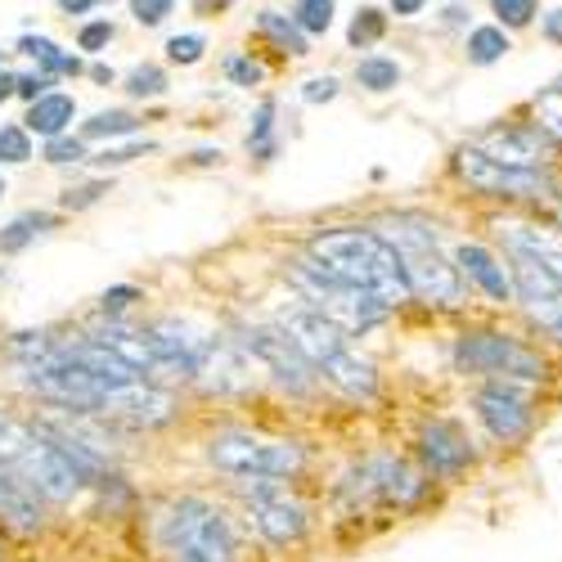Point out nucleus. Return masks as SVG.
<instances>
[{"label": "nucleus", "instance_id": "nucleus-1", "mask_svg": "<svg viewBox=\"0 0 562 562\" xmlns=\"http://www.w3.org/2000/svg\"><path fill=\"white\" fill-rule=\"evenodd\" d=\"M10 360L19 364V383L45 401L64 405L68 414H109L139 428L171 424V396L145 379H104L100 369L81 364L50 334H19L10 342Z\"/></svg>", "mask_w": 562, "mask_h": 562}, {"label": "nucleus", "instance_id": "nucleus-2", "mask_svg": "<svg viewBox=\"0 0 562 562\" xmlns=\"http://www.w3.org/2000/svg\"><path fill=\"white\" fill-rule=\"evenodd\" d=\"M306 257H315L324 270H334L338 279L356 289H369L373 297H383L392 311L414 302L409 284H405V261L401 252L383 239L373 225H334L311 234Z\"/></svg>", "mask_w": 562, "mask_h": 562}, {"label": "nucleus", "instance_id": "nucleus-3", "mask_svg": "<svg viewBox=\"0 0 562 562\" xmlns=\"http://www.w3.org/2000/svg\"><path fill=\"white\" fill-rule=\"evenodd\" d=\"M454 373L473 383H518L531 392H544L553 383V356L544 342L499 329V324H468L450 342Z\"/></svg>", "mask_w": 562, "mask_h": 562}, {"label": "nucleus", "instance_id": "nucleus-4", "mask_svg": "<svg viewBox=\"0 0 562 562\" xmlns=\"http://www.w3.org/2000/svg\"><path fill=\"white\" fill-rule=\"evenodd\" d=\"M279 329L293 338V347L319 369V379H329L342 396L351 401H373L379 396V369H373L356 347L351 334L338 329L334 319H324L315 306H289L279 315Z\"/></svg>", "mask_w": 562, "mask_h": 562}, {"label": "nucleus", "instance_id": "nucleus-5", "mask_svg": "<svg viewBox=\"0 0 562 562\" xmlns=\"http://www.w3.org/2000/svg\"><path fill=\"white\" fill-rule=\"evenodd\" d=\"M454 176L468 184L473 194L518 207V212H544L562 194V167H518V162H499L486 149H477L473 139L454 149Z\"/></svg>", "mask_w": 562, "mask_h": 562}, {"label": "nucleus", "instance_id": "nucleus-6", "mask_svg": "<svg viewBox=\"0 0 562 562\" xmlns=\"http://www.w3.org/2000/svg\"><path fill=\"white\" fill-rule=\"evenodd\" d=\"M0 463L50 504H68L81 491L77 468L55 446V437L45 428L23 424V418H14L10 409H0Z\"/></svg>", "mask_w": 562, "mask_h": 562}, {"label": "nucleus", "instance_id": "nucleus-7", "mask_svg": "<svg viewBox=\"0 0 562 562\" xmlns=\"http://www.w3.org/2000/svg\"><path fill=\"white\" fill-rule=\"evenodd\" d=\"M289 284L297 289V297L306 306H315L324 319H334L338 329H347L351 338H364L373 329H383L392 306L383 297H373L369 289H356L347 279H338L334 270H324L315 257H297L289 261Z\"/></svg>", "mask_w": 562, "mask_h": 562}, {"label": "nucleus", "instance_id": "nucleus-8", "mask_svg": "<svg viewBox=\"0 0 562 562\" xmlns=\"http://www.w3.org/2000/svg\"><path fill=\"white\" fill-rule=\"evenodd\" d=\"M158 544L171 562H234V531L207 499H171L158 513Z\"/></svg>", "mask_w": 562, "mask_h": 562}, {"label": "nucleus", "instance_id": "nucleus-9", "mask_svg": "<svg viewBox=\"0 0 562 562\" xmlns=\"http://www.w3.org/2000/svg\"><path fill=\"white\" fill-rule=\"evenodd\" d=\"M342 495L356 508H396L414 513L432 495V477L424 473V463H409L401 454H369L360 459L351 473L342 477Z\"/></svg>", "mask_w": 562, "mask_h": 562}, {"label": "nucleus", "instance_id": "nucleus-10", "mask_svg": "<svg viewBox=\"0 0 562 562\" xmlns=\"http://www.w3.org/2000/svg\"><path fill=\"white\" fill-rule=\"evenodd\" d=\"M540 392L518 383H477L473 387V418L499 450H522L531 446L540 428Z\"/></svg>", "mask_w": 562, "mask_h": 562}, {"label": "nucleus", "instance_id": "nucleus-11", "mask_svg": "<svg viewBox=\"0 0 562 562\" xmlns=\"http://www.w3.org/2000/svg\"><path fill=\"white\" fill-rule=\"evenodd\" d=\"M207 459L229 477H293L302 473L306 450L297 441H270L252 432H216Z\"/></svg>", "mask_w": 562, "mask_h": 562}, {"label": "nucleus", "instance_id": "nucleus-12", "mask_svg": "<svg viewBox=\"0 0 562 562\" xmlns=\"http://www.w3.org/2000/svg\"><path fill=\"white\" fill-rule=\"evenodd\" d=\"M513 261V289H518V311L527 319V329L549 347L562 351V279L540 270L536 261Z\"/></svg>", "mask_w": 562, "mask_h": 562}, {"label": "nucleus", "instance_id": "nucleus-13", "mask_svg": "<svg viewBox=\"0 0 562 562\" xmlns=\"http://www.w3.org/2000/svg\"><path fill=\"white\" fill-rule=\"evenodd\" d=\"M473 145L486 149L499 162H518V167H562V145L527 113V117H508L473 135Z\"/></svg>", "mask_w": 562, "mask_h": 562}, {"label": "nucleus", "instance_id": "nucleus-14", "mask_svg": "<svg viewBox=\"0 0 562 562\" xmlns=\"http://www.w3.org/2000/svg\"><path fill=\"white\" fill-rule=\"evenodd\" d=\"M414 446H418V463H424V473L432 482H463L477 463V446L459 418H424Z\"/></svg>", "mask_w": 562, "mask_h": 562}, {"label": "nucleus", "instance_id": "nucleus-15", "mask_svg": "<svg viewBox=\"0 0 562 562\" xmlns=\"http://www.w3.org/2000/svg\"><path fill=\"white\" fill-rule=\"evenodd\" d=\"M234 342H239L248 356H257L289 392L311 396L319 387V369L293 347V338L279 329V324H248V329H239V338H234Z\"/></svg>", "mask_w": 562, "mask_h": 562}, {"label": "nucleus", "instance_id": "nucleus-16", "mask_svg": "<svg viewBox=\"0 0 562 562\" xmlns=\"http://www.w3.org/2000/svg\"><path fill=\"white\" fill-rule=\"evenodd\" d=\"M495 239L504 257H518V261H536L540 270L562 279V225L549 221L544 212H508L495 221Z\"/></svg>", "mask_w": 562, "mask_h": 562}, {"label": "nucleus", "instance_id": "nucleus-17", "mask_svg": "<svg viewBox=\"0 0 562 562\" xmlns=\"http://www.w3.org/2000/svg\"><path fill=\"white\" fill-rule=\"evenodd\" d=\"M401 261H405V284L414 302H424L432 311L468 306V279L459 274L454 257H446L441 248H418V252H405Z\"/></svg>", "mask_w": 562, "mask_h": 562}, {"label": "nucleus", "instance_id": "nucleus-18", "mask_svg": "<svg viewBox=\"0 0 562 562\" xmlns=\"http://www.w3.org/2000/svg\"><path fill=\"white\" fill-rule=\"evenodd\" d=\"M244 504L270 544H297L306 536V508L279 477H244Z\"/></svg>", "mask_w": 562, "mask_h": 562}, {"label": "nucleus", "instance_id": "nucleus-19", "mask_svg": "<svg viewBox=\"0 0 562 562\" xmlns=\"http://www.w3.org/2000/svg\"><path fill=\"white\" fill-rule=\"evenodd\" d=\"M454 266L468 279V293H477L482 302H491L499 311L518 306V289H513V261L499 248L477 244V239H463L454 248Z\"/></svg>", "mask_w": 562, "mask_h": 562}, {"label": "nucleus", "instance_id": "nucleus-20", "mask_svg": "<svg viewBox=\"0 0 562 562\" xmlns=\"http://www.w3.org/2000/svg\"><path fill=\"white\" fill-rule=\"evenodd\" d=\"M194 379L207 392H244L252 383L248 351L234 338H203L199 342V360H194Z\"/></svg>", "mask_w": 562, "mask_h": 562}, {"label": "nucleus", "instance_id": "nucleus-21", "mask_svg": "<svg viewBox=\"0 0 562 562\" xmlns=\"http://www.w3.org/2000/svg\"><path fill=\"white\" fill-rule=\"evenodd\" d=\"M373 229H379L401 257L418 252V248H441V225L424 212H387Z\"/></svg>", "mask_w": 562, "mask_h": 562}, {"label": "nucleus", "instance_id": "nucleus-22", "mask_svg": "<svg viewBox=\"0 0 562 562\" xmlns=\"http://www.w3.org/2000/svg\"><path fill=\"white\" fill-rule=\"evenodd\" d=\"M0 522H10L14 531H36L41 527L36 491L23 486V477H14L5 463H0Z\"/></svg>", "mask_w": 562, "mask_h": 562}, {"label": "nucleus", "instance_id": "nucleus-23", "mask_svg": "<svg viewBox=\"0 0 562 562\" xmlns=\"http://www.w3.org/2000/svg\"><path fill=\"white\" fill-rule=\"evenodd\" d=\"M508 50H513V36L499 23H477V27H468V36H463V59L473 68H491Z\"/></svg>", "mask_w": 562, "mask_h": 562}, {"label": "nucleus", "instance_id": "nucleus-24", "mask_svg": "<svg viewBox=\"0 0 562 562\" xmlns=\"http://www.w3.org/2000/svg\"><path fill=\"white\" fill-rule=\"evenodd\" d=\"M77 117V104L72 95H41L32 109H27V131L45 135V139H55L68 131V122Z\"/></svg>", "mask_w": 562, "mask_h": 562}, {"label": "nucleus", "instance_id": "nucleus-25", "mask_svg": "<svg viewBox=\"0 0 562 562\" xmlns=\"http://www.w3.org/2000/svg\"><path fill=\"white\" fill-rule=\"evenodd\" d=\"M19 50L32 55V59L41 64V72H50V77H77V72H81V59L68 55V50H59V45L45 41V36H23Z\"/></svg>", "mask_w": 562, "mask_h": 562}, {"label": "nucleus", "instance_id": "nucleus-26", "mask_svg": "<svg viewBox=\"0 0 562 562\" xmlns=\"http://www.w3.org/2000/svg\"><path fill=\"white\" fill-rule=\"evenodd\" d=\"M401 77H405L401 64L387 59V55H364V59L356 64V86L369 90V95H387V90L401 86Z\"/></svg>", "mask_w": 562, "mask_h": 562}, {"label": "nucleus", "instance_id": "nucleus-27", "mask_svg": "<svg viewBox=\"0 0 562 562\" xmlns=\"http://www.w3.org/2000/svg\"><path fill=\"white\" fill-rule=\"evenodd\" d=\"M257 27H261L284 55H311V41H306V32L293 23V14L284 19V14H274V10H261V14H257Z\"/></svg>", "mask_w": 562, "mask_h": 562}, {"label": "nucleus", "instance_id": "nucleus-28", "mask_svg": "<svg viewBox=\"0 0 562 562\" xmlns=\"http://www.w3.org/2000/svg\"><path fill=\"white\" fill-rule=\"evenodd\" d=\"M45 229H55L50 212H23L19 221H10L5 229H0V252H23L32 239H41Z\"/></svg>", "mask_w": 562, "mask_h": 562}, {"label": "nucleus", "instance_id": "nucleus-29", "mask_svg": "<svg viewBox=\"0 0 562 562\" xmlns=\"http://www.w3.org/2000/svg\"><path fill=\"white\" fill-rule=\"evenodd\" d=\"M527 113L558 139L562 145V86L558 81H549V86H540L536 95H531V104H527Z\"/></svg>", "mask_w": 562, "mask_h": 562}, {"label": "nucleus", "instance_id": "nucleus-30", "mask_svg": "<svg viewBox=\"0 0 562 562\" xmlns=\"http://www.w3.org/2000/svg\"><path fill=\"white\" fill-rule=\"evenodd\" d=\"M491 14L504 32H527L540 19V0H491Z\"/></svg>", "mask_w": 562, "mask_h": 562}, {"label": "nucleus", "instance_id": "nucleus-31", "mask_svg": "<svg viewBox=\"0 0 562 562\" xmlns=\"http://www.w3.org/2000/svg\"><path fill=\"white\" fill-rule=\"evenodd\" d=\"M383 36H387V14L373 10V5H364V10L351 19V27H347L351 50H369V45H379Z\"/></svg>", "mask_w": 562, "mask_h": 562}, {"label": "nucleus", "instance_id": "nucleus-32", "mask_svg": "<svg viewBox=\"0 0 562 562\" xmlns=\"http://www.w3.org/2000/svg\"><path fill=\"white\" fill-rule=\"evenodd\" d=\"M334 0H297L293 5V23L306 32V36H324L334 27Z\"/></svg>", "mask_w": 562, "mask_h": 562}, {"label": "nucleus", "instance_id": "nucleus-33", "mask_svg": "<svg viewBox=\"0 0 562 562\" xmlns=\"http://www.w3.org/2000/svg\"><path fill=\"white\" fill-rule=\"evenodd\" d=\"M162 90H167V72H162L158 64L131 68V77H126V95H131V100H158Z\"/></svg>", "mask_w": 562, "mask_h": 562}, {"label": "nucleus", "instance_id": "nucleus-34", "mask_svg": "<svg viewBox=\"0 0 562 562\" xmlns=\"http://www.w3.org/2000/svg\"><path fill=\"white\" fill-rule=\"evenodd\" d=\"M135 131H139V117L131 113H95L81 126L86 139H113V135H135Z\"/></svg>", "mask_w": 562, "mask_h": 562}, {"label": "nucleus", "instance_id": "nucleus-35", "mask_svg": "<svg viewBox=\"0 0 562 562\" xmlns=\"http://www.w3.org/2000/svg\"><path fill=\"white\" fill-rule=\"evenodd\" d=\"M274 100H266L261 109H257V117H252V131H248V149L266 162V158H274Z\"/></svg>", "mask_w": 562, "mask_h": 562}, {"label": "nucleus", "instance_id": "nucleus-36", "mask_svg": "<svg viewBox=\"0 0 562 562\" xmlns=\"http://www.w3.org/2000/svg\"><path fill=\"white\" fill-rule=\"evenodd\" d=\"M203 50H207V41H203L199 32H184V36H171V41H167V59H171V64H180V68L199 64V59H203Z\"/></svg>", "mask_w": 562, "mask_h": 562}, {"label": "nucleus", "instance_id": "nucleus-37", "mask_svg": "<svg viewBox=\"0 0 562 562\" xmlns=\"http://www.w3.org/2000/svg\"><path fill=\"white\" fill-rule=\"evenodd\" d=\"M27 158H32V139H27V131H23V126H5V131H0V162L19 167V162H27Z\"/></svg>", "mask_w": 562, "mask_h": 562}, {"label": "nucleus", "instance_id": "nucleus-38", "mask_svg": "<svg viewBox=\"0 0 562 562\" xmlns=\"http://www.w3.org/2000/svg\"><path fill=\"white\" fill-rule=\"evenodd\" d=\"M225 77H229L234 86H248V90H252V86H261L266 72H261V64L248 59V55H229V59H225Z\"/></svg>", "mask_w": 562, "mask_h": 562}, {"label": "nucleus", "instance_id": "nucleus-39", "mask_svg": "<svg viewBox=\"0 0 562 562\" xmlns=\"http://www.w3.org/2000/svg\"><path fill=\"white\" fill-rule=\"evenodd\" d=\"M171 10H176V0H131L135 23H145V27L167 23V19H171Z\"/></svg>", "mask_w": 562, "mask_h": 562}, {"label": "nucleus", "instance_id": "nucleus-40", "mask_svg": "<svg viewBox=\"0 0 562 562\" xmlns=\"http://www.w3.org/2000/svg\"><path fill=\"white\" fill-rule=\"evenodd\" d=\"M109 41H113V23H109V19H100V23H86V27L77 32V50H90V55H100Z\"/></svg>", "mask_w": 562, "mask_h": 562}, {"label": "nucleus", "instance_id": "nucleus-41", "mask_svg": "<svg viewBox=\"0 0 562 562\" xmlns=\"http://www.w3.org/2000/svg\"><path fill=\"white\" fill-rule=\"evenodd\" d=\"M338 77H311L306 86H302V100L306 104H329V100H338Z\"/></svg>", "mask_w": 562, "mask_h": 562}, {"label": "nucleus", "instance_id": "nucleus-42", "mask_svg": "<svg viewBox=\"0 0 562 562\" xmlns=\"http://www.w3.org/2000/svg\"><path fill=\"white\" fill-rule=\"evenodd\" d=\"M14 95L27 100V104H36L41 95H50V72H27V77H19V81H14Z\"/></svg>", "mask_w": 562, "mask_h": 562}, {"label": "nucleus", "instance_id": "nucleus-43", "mask_svg": "<svg viewBox=\"0 0 562 562\" xmlns=\"http://www.w3.org/2000/svg\"><path fill=\"white\" fill-rule=\"evenodd\" d=\"M45 158H50V162H81L86 145H81V139H72V135H55L50 149H45Z\"/></svg>", "mask_w": 562, "mask_h": 562}, {"label": "nucleus", "instance_id": "nucleus-44", "mask_svg": "<svg viewBox=\"0 0 562 562\" xmlns=\"http://www.w3.org/2000/svg\"><path fill=\"white\" fill-rule=\"evenodd\" d=\"M154 145H149V139H135V145H126V149H104L95 162L100 167H122V162H131V158H139V154H149Z\"/></svg>", "mask_w": 562, "mask_h": 562}, {"label": "nucleus", "instance_id": "nucleus-45", "mask_svg": "<svg viewBox=\"0 0 562 562\" xmlns=\"http://www.w3.org/2000/svg\"><path fill=\"white\" fill-rule=\"evenodd\" d=\"M540 36L553 45V50H562V5H553V10H540Z\"/></svg>", "mask_w": 562, "mask_h": 562}, {"label": "nucleus", "instance_id": "nucleus-46", "mask_svg": "<svg viewBox=\"0 0 562 562\" xmlns=\"http://www.w3.org/2000/svg\"><path fill=\"white\" fill-rule=\"evenodd\" d=\"M131 302H139V289H131V284H117V289H109V293L100 297L104 315H109V311H126Z\"/></svg>", "mask_w": 562, "mask_h": 562}, {"label": "nucleus", "instance_id": "nucleus-47", "mask_svg": "<svg viewBox=\"0 0 562 562\" xmlns=\"http://www.w3.org/2000/svg\"><path fill=\"white\" fill-rule=\"evenodd\" d=\"M100 194H109V184H81V190L64 194V207H90V203H100Z\"/></svg>", "mask_w": 562, "mask_h": 562}, {"label": "nucleus", "instance_id": "nucleus-48", "mask_svg": "<svg viewBox=\"0 0 562 562\" xmlns=\"http://www.w3.org/2000/svg\"><path fill=\"white\" fill-rule=\"evenodd\" d=\"M387 5H392L396 19H418V14L428 10V0H387Z\"/></svg>", "mask_w": 562, "mask_h": 562}, {"label": "nucleus", "instance_id": "nucleus-49", "mask_svg": "<svg viewBox=\"0 0 562 562\" xmlns=\"http://www.w3.org/2000/svg\"><path fill=\"white\" fill-rule=\"evenodd\" d=\"M95 5H104V0H59V10H64L68 19H77V14H90Z\"/></svg>", "mask_w": 562, "mask_h": 562}, {"label": "nucleus", "instance_id": "nucleus-50", "mask_svg": "<svg viewBox=\"0 0 562 562\" xmlns=\"http://www.w3.org/2000/svg\"><path fill=\"white\" fill-rule=\"evenodd\" d=\"M468 14H473V10H463V5H446V27H468Z\"/></svg>", "mask_w": 562, "mask_h": 562}, {"label": "nucleus", "instance_id": "nucleus-51", "mask_svg": "<svg viewBox=\"0 0 562 562\" xmlns=\"http://www.w3.org/2000/svg\"><path fill=\"white\" fill-rule=\"evenodd\" d=\"M14 81H19V77H10V72H0V104H5V100L14 95Z\"/></svg>", "mask_w": 562, "mask_h": 562}, {"label": "nucleus", "instance_id": "nucleus-52", "mask_svg": "<svg viewBox=\"0 0 562 562\" xmlns=\"http://www.w3.org/2000/svg\"><path fill=\"white\" fill-rule=\"evenodd\" d=\"M90 77H95L100 86H113V68L109 64H95V68H90Z\"/></svg>", "mask_w": 562, "mask_h": 562}, {"label": "nucleus", "instance_id": "nucleus-53", "mask_svg": "<svg viewBox=\"0 0 562 562\" xmlns=\"http://www.w3.org/2000/svg\"><path fill=\"white\" fill-rule=\"evenodd\" d=\"M544 216H549V221H558V225H562V194H558V199H553V203H549V207H544Z\"/></svg>", "mask_w": 562, "mask_h": 562}, {"label": "nucleus", "instance_id": "nucleus-54", "mask_svg": "<svg viewBox=\"0 0 562 562\" xmlns=\"http://www.w3.org/2000/svg\"><path fill=\"white\" fill-rule=\"evenodd\" d=\"M0 199H5V180H0Z\"/></svg>", "mask_w": 562, "mask_h": 562}, {"label": "nucleus", "instance_id": "nucleus-55", "mask_svg": "<svg viewBox=\"0 0 562 562\" xmlns=\"http://www.w3.org/2000/svg\"><path fill=\"white\" fill-rule=\"evenodd\" d=\"M0 72H5V55H0Z\"/></svg>", "mask_w": 562, "mask_h": 562}, {"label": "nucleus", "instance_id": "nucleus-56", "mask_svg": "<svg viewBox=\"0 0 562 562\" xmlns=\"http://www.w3.org/2000/svg\"><path fill=\"white\" fill-rule=\"evenodd\" d=\"M558 86H562V77H558Z\"/></svg>", "mask_w": 562, "mask_h": 562}]
</instances>
